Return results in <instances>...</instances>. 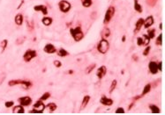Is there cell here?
Masks as SVG:
<instances>
[{
  "mask_svg": "<svg viewBox=\"0 0 165 115\" xmlns=\"http://www.w3.org/2000/svg\"><path fill=\"white\" fill-rule=\"evenodd\" d=\"M20 84H21L23 87H24L26 90H28L30 86H32V83L29 82V81H23V80H22V82H21Z\"/></svg>",
  "mask_w": 165,
  "mask_h": 115,
  "instance_id": "cb8c5ba5",
  "label": "cell"
},
{
  "mask_svg": "<svg viewBox=\"0 0 165 115\" xmlns=\"http://www.w3.org/2000/svg\"><path fill=\"white\" fill-rule=\"evenodd\" d=\"M22 82V80H12L8 83V85L9 86H14L16 84H20Z\"/></svg>",
  "mask_w": 165,
  "mask_h": 115,
  "instance_id": "f546056e",
  "label": "cell"
},
{
  "mask_svg": "<svg viewBox=\"0 0 165 115\" xmlns=\"http://www.w3.org/2000/svg\"><path fill=\"white\" fill-rule=\"evenodd\" d=\"M149 108H150V110H151V112H152L153 113H155V114L160 113V109H159L158 106H156V105H149Z\"/></svg>",
  "mask_w": 165,
  "mask_h": 115,
  "instance_id": "7402d4cb",
  "label": "cell"
},
{
  "mask_svg": "<svg viewBox=\"0 0 165 115\" xmlns=\"http://www.w3.org/2000/svg\"><path fill=\"white\" fill-rule=\"evenodd\" d=\"M151 50V47H147L145 49H144V51H143V55H145V56H147L148 54H149V51Z\"/></svg>",
  "mask_w": 165,
  "mask_h": 115,
  "instance_id": "8d00e7d4",
  "label": "cell"
},
{
  "mask_svg": "<svg viewBox=\"0 0 165 115\" xmlns=\"http://www.w3.org/2000/svg\"><path fill=\"white\" fill-rule=\"evenodd\" d=\"M114 13H115V8L113 6L109 7L105 13V17H104V20H103L104 24H108V23L111 20L112 17L114 16Z\"/></svg>",
  "mask_w": 165,
  "mask_h": 115,
  "instance_id": "3957f363",
  "label": "cell"
},
{
  "mask_svg": "<svg viewBox=\"0 0 165 115\" xmlns=\"http://www.w3.org/2000/svg\"><path fill=\"white\" fill-rule=\"evenodd\" d=\"M116 84H117L116 80V79L113 80L112 83H111V85H110V93H112V92H113V90H114L116 89Z\"/></svg>",
  "mask_w": 165,
  "mask_h": 115,
  "instance_id": "83f0119b",
  "label": "cell"
},
{
  "mask_svg": "<svg viewBox=\"0 0 165 115\" xmlns=\"http://www.w3.org/2000/svg\"><path fill=\"white\" fill-rule=\"evenodd\" d=\"M122 41H125V35L122 37Z\"/></svg>",
  "mask_w": 165,
  "mask_h": 115,
  "instance_id": "b9f144b4",
  "label": "cell"
},
{
  "mask_svg": "<svg viewBox=\"0 0 165 115\" xmlns=\"http://www.w3.org/2000/svg\"><path fill=\"white\" fill-rule=\"evenodd\" d=\"M137 44H138L139 46H142V45H143L142 38H141V37H138V38H137Z\"/></svg>",
  "mask_w": 165,
  "mask_h": 115,
  "instance_id": "f35d334b",
  "label": "cell"
},
{
  "mask_svg": "<svg viewBox=\"0 0 165 115\" xmlns=\"http://www.w3.org/2000/svg\"><path fill=\"white\" fill-rule=\"evenodd\" d=\"M69 55V53H68L65 49H60L58 51V55L60 56V57H64V56H66V55Z\"/></svg>",
  "mask_w": 165,
  "mask_h": 115,
  "instance_id": "44dd1931",
  "label": "cell"
},
{
  "mask_svg": "<svg viewBox=\"0 0 165 115\" xmlns=\"http://www.w3.org/2000/svg\"><path fill=\"white\" fill-rule=\"evenodd\" d=\"M94 68H96V64H92V65H90L89 67H87V70L86 71V73L89 74V73L93 71Z\"/></svg>",
  "mask_w": 165,
  "mask_h": 115,
  "instance_id": "e575fe53",
  "label": "cell"
},
{
  "mask_svg": "<svg viewBox=\"0 0 165 115\" xmlns=\"http://www.w3.org/2000/svg\"><path fill=\"white\" fill-rule=\"evenodd\" d=\"M143 25H144V18H140L136 22L134 33H138V32L141 29V27H143Z\"/></svg>",
  "mask_w": 165,
  "mask_h": 115,
  "instance_id": "5bb4252c",
  "label": "cell"
},
{
  "mask_svg": "<svg viewBox=\"0 0 165 115\" xmlns=\"http://www.w3.org/2000/svg\"><path fill=\"white\" fill-rule=\"evenodd\" d=\"M110 35V30L108 27H105V28L103 30V32H102V36L103 37V39H106V38H108Z\"/></svg>",
  "mask_w": 165,
  "mask_h": 115,
  "instance_id": "ffe728a7",
  "label": "cell"
},
{
  "mask_svg": "<svg viewBox=\"0 0 165 115\" xmlns=\"http://www.w3.org/2000/svg\"><path fill=\"white\" fill-rule=\"evenodd\" d=\"M162 34H159V36L157 37V39H156V45H159V46H161L162 45Z\"/></svg>",
  "mask_w": 165,
  "mask_h": 115,
  "instance_id": "d6a6232c",
  "label": "cell"
},
{
  "mask_svg": "<svg viewBox=\"0 0 165 115\" xmlns=\"http://www.w3.org/2000/svg\"><path fill=\"white\" fill-rule=\"evenodd\" d=\"M18 101L19 102V104L22 106H28L31 103H32V99L28 96H25V97H21L18 99Z\"/></svg>",
  "mask_w": 165,
  "mask_h": 115,
  "instance_id": "8992f818",
  "label": "cell"
},
{
  "mask_svg": "<svg viewBox=\"0 0 165 115\" xmlns=\"http://www.w3.org/2000/svg\"><path fill=\"white\" fill-rule=\"evenodd\" d=\"M106 72H107L106 67H105V66H101V67L98 68V70H97L96 76H97V77H98L99 79H102V78L105 76Z\"/></svg>",
  "mask_w": 165,
  "mask_h": 115,
  "instance_id": "ba28073f",
  "label": "cell"
},
{
  "mask_svg": "<svg viewBox=\"0 0 165 115\" xmlns=\"http://www.w3.org/2000/svg\"><path fill=\"white\" fill-rule=\"evenodd\" d=\"M59 8L61 10L62 12H68L70 10H71V4L67 1H65V0H62V1L59 2Z\"/></svg>",
  "mask_w": 165,
  "mask_h": 115,
  "instance_id": "5b68a950",
  "label": "cell"
},
{
  "mask_svg": "<svg viewBox=\"0 0 165 115\" xmlns=\"http://www.w3.org/2000/svg\"><path fill=\"white\" fill-rule=\"evenodd\" d=\"M43 50H44V52L48 53V54H53V53L57 52V49L55 48V46L52 45V44H47V45H45Z\"/></svg>",
  "mask_w": 165,
  "mask_h": 115,
  "instance_id": "52a82bcc",
  "label": "cell"
},
{
  "mask_svg": "<svg viewBox=\"0 0 165 115\" xmlns=\"http://www.w3.org/2000/svg\"><path fill=\"white\" fill-rule=\"evenodd\" d=\"M116 113L117 114H121V113H125V110L123 107H119L116 110Z\"/></svg>",
  "mask_w": 165,
  "mask_h": 115,
  "instance_id": "d590c367",
  "label": "cell"
},
{
  "mask_svg": "<svg viewBox=\"0 0 165 115\" xmlns=\"http://www.w3.org/2000/svg\"><path fill=\"white\" fill-rule=\"evenodd\" d=\"M5 78H6V76H1V77H0V84H1L3 82H4V80H5Z\"/></svg>",
  "mask_w": 165,
  "mask_h": 115,
  "instance_id": "60d3db41",
  "label": "cell"
},
{
  "mask_svg": "<svg viewBox=\"0 0 165 115\" xmlns=\"http://www.w3.org/2000/svg\"><path fill=\"white\" fill-rule=\"evenodd\" d=\"M42 22L44 26H50L51 23H52V18H48V17H45L42 19Z\"/></svg>",
  "mask_w": 165,
  "mask_h": 115,
  "instance_id": "d6986e66",
  "label": "cell"
},
{
  "mask_svg": "<svg viewBox=\"0 0 165 115\" xmlns=\"http://www.w3.org/2000/svg\"><path fill=\"white\" fill-rule=\"evenodd\" d=\"M54 65H55V67H57V68H60V67L62 66V63H61V62H59V61H58V60H55V61H54Z\"/></svg>",
  "mask_w": 165,
  "mask_h": 115,
  "instance_id": "74e56055",
  "label": "cell"
},
{
  "mask_svg": "<svg viewBox=\"0 0 165 115\" xmlns=\"http://www.w3.org/2000/svg\"><path fill=\"white\" fill-rule=\"evenodd\" d=\"M15 24L18 26H21L23 24V16L21 14H17L14 18Z\"/></svg>",
  "mask_w": 165,
  "mask_h": 115,
  "instance_id": "2e32d148",
  "label": "cell"
},
{
  "mask_svg": "<svg viewBox=\"0 0 165 115\" xmlns=\"http://www.w3.org/2000/svg\"><path fill=\"white\" fill-rule=\"evenodd\" d=\"M162 62H160L158 64H157V67H158V70L160 71H162Z\"/></svg>",
  "mask_w": 165,
  "mask_h": 115,
  "instance_id": "ab89813d",
  "label": "cell"
},
{
  "mask_svg": "<svg viewBox=\"0 0 165 115\" xmlns=\"http://www.w3.org/2000/svg\"><path fill=\"white\" fill-rule=\"evenodd\" d=\"M155 29H149L148 31V36L150 38V39H153L154 37H155Z\"/></svg>",
  "mask_w": 165,
  "mask_h": 115,
  "instance_id": "4dcf8cb0",
  "label": "cell"
},
{
  "mask_svg": "<svg viewBox=\"0 0 165 115\" xmlns=\"http://www.w3.org/2000/svg\"><path fill=\"white\" fill-rule=\"evenodd\" d=\"M134 10L139 13H141V12H142V11H143L142 7H141V5L139 4L138 0H134Z\"/></svg>",
  "mask_w": 165,
  "mask_h": 115,
  "instance_id": "ac0fdd59",
  "label": "cell"
},
{
  "mask_svg": "<svg viewBox=\"0 0 165 115\" xmlns=\"http://www.w3.org/2000/svg\"><path fill=\"white\" fill-rule=\"evenodd\" d=\"M14 105V102L13 101H6V103H5V106L6 107V108H10V107H12V106H13Z\"/></svg>",
  "mask_w": 165,
  "mask_h": 115,
  "instance_id": "836d02e7",
  "label": "cell"
},
{
  "mask_svg": "<svg viewBox=\"0 0 165 115\" xmlns=\"http://www.w3.org/2000/svg\"><path fill=\"white\" fill-rule=\"evenodd\" d=\"M7 44H8L7 40H4L1 42V53H3V52L6 50V47H7Z\"/></svg>",
  "mask_w": 165,
  "mask_h": 115,
  "instance_id": "f1b7e54d",
  "label": "cell"
},
{
  "mask_svg": "<svg viewBox=\"0 0 165 115\" xmlns=\"http://www.w3.org/2000/svg\"><path fill=\"white\" fill-rule=\"evenodd\" d=\"M47 107L50 109L51 112H53L56 111V109H57V105H56L55 103H50V104L47 105Z\"/></svg>",
  "mask_w": 165,
  "mask_h": 115,
  "instance_id": "484cf974",
  "label": "cell"
},
{
  "mask_svg": "<svg viewBox=\"0 0 165 115\" xmlns=\"http://www.w3.org/2000/svg\"><path fill=\"white\" fill-rule=\"evenodd\" d=\"M100 102H101V104H103V105H108V106H110V105H112V104H113V100L110 99H109V98H107V97H105V96H103V97L101 98Z\"/></svg>",
  "mask_w": 165,
  "mask_h": 115,
  "instance_id": "4fadbf2b",
  "label": "cell"
},
{
  "mask_svg": "<svg viewBox=\"0 0 165 115\" xmlns=\"http://www.w3.org/2000/svg\"><path fill=\"white\" fill-rule=\"evenodd\" d=\"M34 109L38 110V111H40V112L42 113L43 111H44V109H45V105H44V104L42 103V101L40 99V100L36 101L35 104L34 105Z\"/></svg>",
  "mask_w": 165,
  "mask_h": 115,
  "instance_id": "9c48e42d",
  "label": "cell"
},
{
  "mask_svg": "<svg viewBox=\"0 0 165 115\" xmlns=\"http://www.w3.org/2000/svg\"><path fill=\"white\" fill-rule=\"evenodd\" d=\"M13 113H19V114H22V113H25V110H24V106H22L21 105H17L13 108L12 110Z\"/></svg>",
  "mask_w": 165,
  "mask_h": 115,
  "instance_id": "9a60e30c",
  "label": "cell"
},
{
  "mask_svg": "<svg viewBox=\"0 0 165 115\" xmlns=\"http://www.w3.org/2000/svg\"><path fill=\"white\" fill-rule=\"evenodd\" d=\"M150 90H151V85L148 84H147V85L144 87V90H143V91H142V94H141V96H144V95H146L147 93H148L149 91H150Z\"/></svg>",
  "mask_w": 165,
  "mask_h": 115,
  "instance_id": "d4e9b609",
  "label": "cell"
},
{
  "mask_svg": "<svg viewBox=\"0 0 165 115\" xmlns=\"http://www.w3.org/2000/svg\"><path fill=\"white\" fill-rule=\"evenodd\" d=\"M89 100H90V97H89V96H85V97H84V99H83V100H82V103H81V105H80V110H83V109L86 108V106L87 105Z\"/></svg>",
  "mask_w": 165,
  "mask_h": 115,
  "instance_id": "e0dca14e",
  "label": "cell"
},
{
  "mask_svg": "<svg viewBox=\"0 0 165 115\" xmlns=\"http://www.w3.org/2000/svg\"><path fill=\"white\" fill-rule=\"evenodd\" d=\"M160 29H161V30L162 29V23H161V24H160Z\"/></svg>",
  "mask_w": 165,
  "mask_h": 115,
  "instance_id": "7bdbcfd3",
  "label": "cell"
},
{
  "mask_svg": "<svg viewBox=\"0 0 165 115\" xmlns=\"http://www.w3.org/2000/svg\"><path fill=\"white\" fill-rule=\"evenodd\" d=\"M50 97H51V93H49V92H45V93L41 97V100H42V101L47 100Z\"/></svg>",
  "mask_w": 165,
  "mask_h": 115,
  "instance_id": "1f68e13d",
  "label": "cell"
},
{
  "mask_svg": "<svg viewBox=\"0 0 165 115\" xmlns=\"http://www.w3.org/2000/svg\"><path fill=\"white\" fill-rule=\"evenodd\" d=\"M70 33H71V35L73 36V38L75 40V41H80L84 37L82 30L80 27H78L76 28H72L70 30Z\"/></svg>",
  "mask_w": 165,
  "mask_h": 115,
  "instance_id": "6da1fadb",
  "label": "cell"
},
{
  "mask_svg": "<svg viewBox=\"0 0 165 115\" xmlns=\"http://www.w3.org/2000/svg\"><path fill=\"white\" fill-rule=\"evenodd\" d=\"M81 3L84 7H90L92 5V0H81Z\"/></svg>",
  "mask_w": 165,
  "mask_h": 115,
  "instance_id": "4316f807",
  "label": "cell"
},
{
  "mask_svg": "<svg viewBox=\"0 0 165 115\" xmlns=\"http://www.w3.org/2000/svg\"><path fill=\"white\" fill-rule=\"evenodd\" d=\"M148 68H149V71L152 74H156L158 72V67H157V63L155 62H150L148 64Z\"/></svg>",
  "mask_w": 165,
  "mask_h": 115,
  "instance_id": "8fae6325",
  "label": "cell"
},
{
  "mask_svg": "<svg viewBox=\"0 0 165 115\" xmlns=\"http://www.w3.org/2000/svg\"><path fill=\"white\" fill-rule=\"evenodd\" d=\"M109 48H110L109 41L106 39H102L101 41L98 44L97 49L101 54H106L109 50Z\"/></svg>",
  "mask_w": 165,
  "mask_h": 115,
  "instance_id": "7a4b0ae2",
  "label": "cell"
},
{
  "mask_svg": "<svg viewBox=\"0 0 165 115\" xmlns=\"http://www.w3.org/2000/svg\"><path fill=\"white\" fill-rule=\"evenodd\" d=\"M154 24V17L153 16H148L146 19H144V27L148 28Z\"/></svg>",
  "mask_w": 165,
  "mask_h": 115,
  "instance_id": "30bf717a",
  "label": "cell"
},
{
  "mask_svg": "<svg viewBox=\"0 0 165 115\" xmlns=\"http://www.w3.org/2000/svg\"><path fill=\"white\" fill-rule=\"evenodd\" d=\"M34 10L35 12H42L43 15H46L48 14V9H47V7L43 5H35L34 7Z\"/></svg>",
  "mask_w": 165,
  "mask_h": 115,
  "instance_id": "7c38bea8",
  "label": "cell"
},
{
  "mask_svg": "<svg viewBox=\"0 0 165 115\" xmlns=\"http://www.w3.org/2000/svg\"><path fill=\"white\" fill-rule=\"evenodd\" d=\"M36 56V52L35 50H32V49H28L26 51V53L23 55V59H24L25 62H30L32 59H34L35 57Z\"/></svg>",
  "mask_w": 165,
  "mask_h": 115,
  "instance_id": "277c9868",
  "label": "cell"
},
{
  "mask_svg": "<svg viewBox=\"0 0 165 115\" xmlns=\"http://www.w3.org/2000/svg\"><path fill=\"white\" fill-rule=\"evenodd\" d=\"M142 42H143V45H145V46H147V45H148L149 44V42H150V38L148 36V34H144L142 37Z\"/></svg>",
  "mask_w": 165,
  "mask_h": 115,
  "instance_id": "603a6c76",
  "label": "cell"
}]
</instances>
